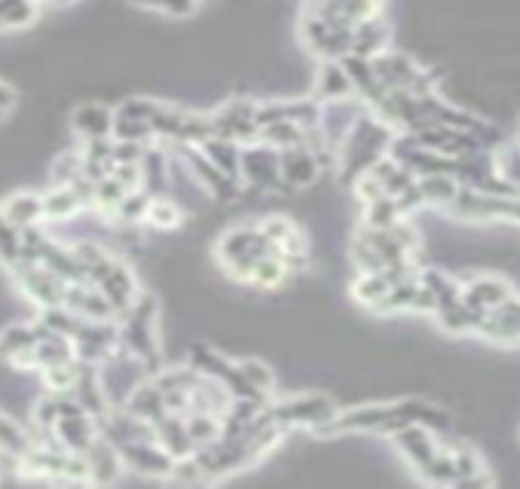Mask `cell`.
Wrapping results in <instances>:
<instances>
[{"label": "cell", "mask_w": 520, "mask_h": 489, "mask_svg": "<svg viewBox=\"0 0 520 489\" xmlns=\"http://www.w3.org/2000/svg\"><path fill=\"white\" fill-rule=\"evenodd\" d=\"M52 4H71V0H52Z\"/></svg>", "instance_id": "obj_44"}, {"label": "cell", "mask_w": 520, "mask_h": 489, "mask_svg": "<svg viewBox=\"0 0 520 489\" xmlns=\"http://www.w3.org/2000/svg\"><path fill=\"white\" fill-rule=\"evenodd\" d=\"M37 324H10V328L0 334V358L19 370L37 367L34 349H37Z\"/></svg>", "instance_id": "obj_6"}, {"label": "cell", "mask_w": 520, "mask_h": 489, "mask_svg": "<svg viewBox=\"0 0 520 489\" xmlns=\"http://www.w3.org/2000/svg\"><path fill=\"white\" fill-rule=\"evenodd\" d=\"M184 156L190 159V166H193V172H196V178L212 190L218 199H236V181L230 178V175H224L212 159H208L205 153H196V150H184Z\"/></svg>", "instance_id": "obj_16"}, {"label": "cell", "mask_w": 520, "mask_h": 489, "mask_svg": "<svg viewBox=\"0 0 520 489\" xmlns=\"http://www.w3.org/2000/svg\"><path fill=\"white\" fill-rule=\"evenodd\" d=\"M279 162H282V178L291 187H306V184L316 181V175H319V159H316V153L306 150L303 144L285 147L279 153Z\"/></svg>", "instance_id": "obj_13"}, {"label": "cell", "mask_w": 520, "mask_h": 489, "mask_svg": "<svg viewBox=\"0 0 520 489\" xmlns=\"http://www.w3.org/2000/svg\"><path fill=\"white\" fill-rule=\"evenodd\" d=\"M215 123V135L218 138H230V141H242L251 138L260 126L254 120V111L248 104H230L227 111H221L218 117H212Z\"/></svg>", "instance_id": "obj_15"}, {"label": "cell", "mask_w": 520, "mask_h": 489, "mask_svg": "<svg viewBox=\"0 0 520 489\" xmlns=\"http://www.w3.org/2000/svg\"><path fill=\"white\" fill-rule=\"evenodd\" d=\"M98 288L104 291V297L111 300L117 315H126L132 309V303L138 300V285H135L132 269L120 260H114V266L108 269V276L98 282Z\"/></svg>", "instance_id": "obj_12"}, {"label": "cell", "mask_w": 520, "mask_h": 489, "mask_svg": "<svg viewBox=\"0 0 520 489\" xmlns=\"http://www.w3.org/2000/svg\"><path fill=\"white\" fill-rule=\"evenodd\" d=\"M13 104H16V92L4 80H0V114H7Z\"/></svg>", "instance_id": "obj_43"}, {"label": "cell", "mask_w": 520, "mask_h": 489, "mask_svg": "<svg viewBox=\"0 0 520 489\" xmlns=\"http://www.w3.org/2000/svg\"><path fill=\"white\" fill-rule=\"evenodd\" d=\"M37 19L34 0H0V28H25Z\"/></svg>", "instance_id": "obj_29"}, {"label": "cell", "mask_w": 520, "mask_h": 489, "mask_svg": "<svg viewBox=\"0 0 520 489\" xmlns=\"http://www.w3.org/2000/svg\"><path fill=\"white\" fill-rule=\"evenodd\" d=\"M150 196H144V193H138V190H132L123 202H120V208H117V217L120 221H126V224H135V221H144L147 217V208H150Z\"/></svg>", "instance_id": "obj_40"}, {"label": "cell", "mask_w": 520, "mask_h": 489, "mask_svg": "<svg viewBox=\"0 0 520 489\" xmlns=\"http://www.w3.org/2000/svg\"><path fill=\"white\" fill-rule=\"evenodd\" d=\"M389 40V28L374 16V19H364L355 25V37H352V56L361 59H377L383 46Z\"/></svg>", "instance_id": "obj_20"}, {"label": "cell", "mask_w": 520, "mask_h": 489, "mask_svg": "<svg viewBox=\"0 0 520 489\" xmlns=\"http://www.w3.org/2000/svg\"><path fill=\"white\" fill-rule=\"evenodd\" d=\"M239 370H242V376L248 379V383H251L257 392L267 395V392L273 389V376H270V370H267L264 364H260V361H242Z\"/></svg>", "instance_id": "obj_41"}, {"label": "cell", "mask_w": 520, "mask_h": 489, "mask_svg": "<svg viewBox=\"0 0 520 489\" xmlns=\"http://www.w3.org/2000/svg\"><path fill=\"white\" fill-rule=\"evenodd\" d=\"M260 135H264V141H273V147H297L303 144V135L306 129L297 126V123H267L260 126Z\"/></svg>", "instance_id": "obj_33"}, {"label": "cell", "mask_w": 520, "mask_h": 489, "mask_svg": "<svg viewBox=\"0 0 520 489\" xmlns=\"http://www.w3.org/2000/svg\"><path fill=\"white\" fill-rule=\"evenodd\" d=\"M395 441H398L401 453H404L416 468H420V471L441 453L438 444L429 438V431H423L420 425H404V428H398V431H395Z\"/></svg>", "instance_id": "obj_14"}, {"label": "cell", "mask_w": 520, "mask_h": 489, "mask_svg": "<svg viewBox=\"0 0 520 489\" xmlns=\"http://www.w3.org/2000/svg\"><path fill=\"white\" fill-rule=\"evenodd\" d=\"M423 285L435 294L438 309H441V306H453V303L462 300V288H459L456 282H450L444 273H435V269H429V273L423 276Z\"/></svg>", "instance_id": "obj_34"}, {"label": "cell", "mask_w": 520, "mask_h": 489, "mask_svg": "<svg viewBox=\"0 0 520 489\" xmlns=\"http://www.w3.org/2000/svg\"><path fill=\"white\" fill-rule=\"evenodd\" d=\"M65 306L74 309L80 318H89V321H111L117 315L111 300L104 297V291L98 285H92V282H71Z\"/></svg>", "instance_id": "obj_8"}, {"label": "cell", "mask_w": 520, "mask_h": 489, "mask_svg": "<svg viewBox=\"0 0 520 489\" xmlns=\"http://www.w3.org/2000/svg\"><path fill=\"white\" fill-rule=\"evenodd\" d=\"M184 419H187V431H190L196 450L224 438V422H221L218 413H187Z\"/></svg>", "instance_id": "obj_22"}, {"label": "cell", "mask_w": 520, "mask_h": 489, "mask_svg": "<svg viewBox=\"0 0 520 489\" xmlns=\"http://www.w3.org/2000/svg\"><path fill=\"white\" fill-rule=\"evenodd\" d=\"M0 459H4V456H0Z\"/></svg>", "instance_id": "obj_45"}, {"label": "cell", "mask_w": 520, "mask_h": 489, "mask_svg": "<svg viewBox=\"0 0 520 489\" xmlns=\"http://www.w3.org/2000/svg\"><path fill=\"white\" fill-rule=\"evenodd\" d=\"M242 172H245L248 184H254V187H264V190L279 187V178H282L279 153L273 147H251V150H245L242 153Z\"/></svg>", "instance_id": "obj_9"}, {"label": "cell", "mask_w": 520, "mask_h": 489, "mask_svg": "<svg viewBox=\"0 0 520 489\" xmlns=\"http://www.w3.org/2000/svg\"><path fill=\"white\" fill-rule=\"evenodd\" d=\"M117 331L111 321H89L83 318L80 331L74 337V346H77V358L80 361H104L114 355V346H117Z\"/></svg>", "instance_id": "obj_5"}, {"label": "cell", "mask_w": 520, "mask_h": 489, "mask_svg": "<svg viewBox=\"0 0 520 489\" xmlns=\"http://www.w3.org/2000/svg\"><path fill=\"white\" fill-rule=\"evenodd\" d=\"M114 135H117V141H147L150 135H153V129H150V123H144V120H135V117H120L117 114V120H114Z\"/></svg>", "instance_id": "obj_39"}, {"label": "cell", "mask_w": 520, "mask_h": 489, "mask_svg": "<svg viewBox=\"0 0 520 489\" xmlns=\"http://www.w3.org/2000/svg\"><path fill=\"white\" fill-rule=\"evenodd\" d=\"M80 205L83 202L71 184H56V190H49L43 196V214L49 217V221H65V217H71Z\"/></svg>", "instance_id": "obj_23"}, {"label": "cell", "mask_w": 520, "mask_h": 489, "mask_svg": "<svg viewBox=\"0 0 520 489\" xmlns=\"http://www.w3.org/2000/svg\"><path fill=\"white\" fill-rule=\"evenodd\" d=\"M40 324H46L49 331H56V334H65V337H77V331H80V324H83V318L74 312V309H68L65 303L62 306H46L43 309V318H40Z\"/></svg>", "instance_id": "obj_27"}, {"label": "cell", "mask_w": 520, "mask_h": 489, "mask_svg": "<svg viewBox=\"0 0 520 489\" xmlns=\"http://www.w3.org/2000/svg\"><path fill=\"white\" fill-rule=\"evenodd\" d=\"M80 175H83V153H77V150L59 156L56 166H52V181L56 184H74Z\"/></svg>", "instance_id": "obj_38"}, {"label": "cell", "mask_w": 520, "mask_h": 489, "mask_svg": "<svg viewBox=\"0 0 520 489\" xmlns=\"http://www.w3.org/2000/svg\"><path fill=\"white\" fill-rule=\"evenodd\" d=\"M0 214L7 217V221L16 227V230H28V227H37L43 221V196H34V193H16L4 202Z\"/></svg>", "instance_id": "obj_19"}, {"label": "cell", "mask_w": 520, "mask_h": 489, "mask_svg": "<svg viewBox=\"0 0 520 489\" xmlns=\"http://www.w3.org/2000/svg\"><path fill=\"white\" fill-rule=\"evenodd\" d=\"M13 269V276L19 282V288L28 294V300H34L40 309L46 306H62L65 297H68V282L59 276V273H52L49 266L37 263V260H28L22 257Z\"/></svg>", "instance_id": "obj_1"}, {"label": "cell", "mask_w": 520, "mask_h": 489, "mask_svg": "<svg viewBox=\"0 0 520 489\" xmlns=\"http://www.w3.org/2000/svg\"><path fill=\"white\" fill-rule=\"evenodd\" d=\"M153 312H156V300L153 297H138L132 303V309L126 312V324H123V346L126 352H132L138 361L144 364H156V340H153Z\"/></svg>", "instance_id": "obj_2"}, {"label": "cell", "mask_w": 520, "mask_h": 489, "mask_svg": "<svg viewBox=\"0 0 520 489\" xmlns=\"http://www.w3.org/2000/svg\"><path fill=\"white\" fill-rule=\"evenodd\" d=\"M43 383L49 392H59V395H68L74 392L77 386V376H80V361H65V364H52V367H43Z\"/></svg>", "instance_id": "obj_25"}, {"label": "cell", "mask_w": 520, "mask_h": 489, "mask_svg": "<svg viewBox=\"0 0 520 489\" xmlns=\"http://www.w3.org/2000/svg\"><path fill=\"white\" fill-rule=\"evenodd\" d=\"M129 193H132V190H126L114 175H108L104 181L95 184V205H98L104 214H114V211L120 208V202H123Z\"/></svg>", "instance_id": "obj_32"}, {"label": "cell", "mask_w": 520, "mask_h": 489, "mask_svg": "<svg viewBox=\"0 0 520 489\" xmlns=\"http://www.w3.org/2000/svg\"><path fill=\"white\" fill-rule=\"evenodd\" d=\"M511 297V288L502 279H475L462 291V303L472 306L475 312H490L496 306H502Z\"/></svg>", "instance_id": "obj_18"}, {"label": "cell", "mask_w": 520, "mask_h": 489, "mask_svg": "<svg viewBox=\"0 0 520 489\" xmlns=\"http://www.w3.org/2000/svg\"><path fill=\"white\" fill-rule=\"evenodd\" d=\"M25 257V245H22V230H16L4 214H0V263L4 266H16Z\"/></svg>", "instance_id": "obj_30"}, {"label": "cell", "mask_w": 520, "mask_h": 489, "mask_svg": "<svg viewBox=\"0 0 520 489\" xmlns=\"http://www.w3.org/2000/svg\"><path fill=\"white\" fill-rule=\"evenodd\" d=\"M352 89H355V83L340 62H328L322 68V77H319V95L322 98H346Z\"/></svg>", "instance_id": "obj_26"}, {"label": "cell", "mask_w": 520, "mask_h": 489, "mask_svg": "<svg viewBox=\"0 0 520 489\" xmlns=\"http://www.w3.org/2000/svg\"><path fill=\"white\" fill-rule=\"evenodd\" d=\"M355 297L361 300V303H368V306H377L389 291H392V282L383 276V273H364L358 282H355Z\"/></svg>", "instance_id": "obj_31"}, {"label": "cell", "mask_w": 520, "mask_h": 489, "mask_svg": "<svg viewBox=\"0 0 520 489\" xmlns=\"http://www.w3.org/2000/svg\"><path fill=\"white\" fill-rule=\"evenodd\" d=\"M264 422L276 425H325L334 419V404L328 398H300V401H282L260 410Z\"/></svg>", "instance_id": "obj_4"}, {"label": "cell", "mask_w": 520, "mask_h": 489, "mask_svg": "<svg viewBox=\"0 0 520 489\" xmlns=\"http://www.w3.org/2000/svg\"><path fill=\"white\" fill-rule=\"evenodd\" d=\"M478 331L487 337V340H496V343H511V340H520V300L508 297L502 306L490 309Z\"/></svg>", "instance_id": "obj_11"}, {"label": "cell", "mask_w": 520, "mask_h": 489, "mask_svg": "<svg viewBox=\"0 0 520 489\" xmlns=\"http://www.w3.org/2000/svg\"><path fill=\"white\" fill-rule=\"evenodd\" d=\"M132 4L160 10V13H169V16H190L196 10V0H132Z\"/></svg>", "instance_id": "obj_42"}, {"label": "cell", "mask_w": 520, "mask_h": 489, "mask_svg": "<svg viewBox=\"0 0 520 489\" xmlns=\"http://www.w3.org/2000/svg\"><path fill=\"white\" fill-rule=\"evenodd\" d=\"M120 453L129 468H135L147 477H172L175 456L166 447H156L153 441H135V444H123Z\"/></svg>", "instance_id": "obj_7"}, {"label": "cell", "mask_w": 520, "mask_h": 489, "mask_svg": "<svg viewBox=\"0 0 520 489\" xmlns=\"http://www.w3.org/2000/svg\"><path fill=\"white\" fill-rule=\"evenodd\" d=\"M371 65L386 89H407L413 95H429L432 89V77L420 74V68L401 52H380L377 59H371Z\"/></svg>", "instance_id": "obj_3"}, {"label": "cell", "mask_w": 520, "mask_h": 489, "mask_svg": "<svg viewBox=\"0 0 520 489\" xmlns=\"http://www.w3.org/2000/svg\"><path fill=\"white\" fill-rule=\"evenodd\" d=\"M0 117H4V114H0Z\"/></svg>", "instance_id": "obj_46"}, {"label": "cell", "mask_w": 520, "mask_h": 489, "mask_svg": "<svg viewBox=\"0 0 520 489\" xmlns=\"http://www.w3.org/2000/svg\"><path fill=\"white\" fill-rule=\"evenodd\" d=\"M144 221H150L153 227H160V230H172V227L181 224V211H178V205L169 202V199H153L150 208H147Z\"/></svg>", "instance_id": "obj_37"}, {"label": "cell", "mask_w": 520, "mask_h": 489, "mask_svg": "<svg viewBox=\"0 0 520 489\" xmlns=\"http://www.w3.org/2000/svg\"><path fill=\"white\" fill-rule=\"evenodd\" d=\"M398 214H401V208H398L395 196H383V199L368 205V224L374 230H389L398 224Z\"/></svg>", "instance_id": "obj_36"}, {"label": "cell", "mask_w": 520, "mask_h": 489, "mask_svg": "<svg viewBox=\"0 0 520 489\" xmlns=\"http://www.w3.org/2000/svg\"><path fill=\"white\" fill-rule=\"evenodd\" d=\"M285 269H288V266H285L279 257L267 254V257H260V260L254 263L251 282L260 285V288H273V285H279V282L285 279Z\"/></svg>", "instance_id": "obj_35"}, {"label": "cell", "mask_w": 520, "mask_h": 489, "mask_svg": "<svg viewBox=\"0 0 520 489\" xmlns=\"http://www.w3.org/2000/svg\"><path fill=\"white\" fill-rule=\"evenodd\" d=\"M202 153H205L208 159H212L224 175H230L233 181H239V172H242V153H239V147H236L230 138H218V135H212L208 141H202Z\"/></svg>", "instance_id": "obj_21"}, {"label": "cell", "mask_w": 520, "mask_h": 489, "mask_svg": "<svg viewBox=\"0 0 520 489\" xmlns=\"http://www.w3.org/2000/svg\"><path fill=\"white\" fill-rule=\"evenodd\" d=\"M416 184H420L426 199H432L438 205H453L459 196V184L453 181V175H423Z\"/></svg>", "instance_id": "obj_28"}, {"label": "cell", "mask_w": 520, "mask_h": 489, "mask_svg": "<svg viewBox=\"0 0 520 489\" xmlns=\"http://www.w3.org/2000/svg\"><path fill=\"white\" fill-rule=\"evenodd\" d=\"M83 456L89 462V483H114L120 477V468L126 465L120 447L104 438V434H98Z\"/></svg>", "instance_id": "obj_10"}, {"label": "cell", "mask_w": 520, "mask_h": 489, "mask_svg": "<svg viewBox=\"0 0 520 489\" xmlns=\"http://www.w3.org/2000/svg\"><path fill=\"white\" fill-rule=\"evenodd\" d=\"M114 120H117V114H111L104 104H83L74 111V129L86 141L108 138L114 132Z\"/></svg>", "instance_id": "obj_17"}, {"label": "cell", "mask_w": 520, "mask_h": 489, "mask_svg": "<svg viewBox=\"0 0 520 489\" xmlns=\"http://www.w3.org/2000/svg\"><path fill=\"white\" fill-rule=\"evenodd\" d=\"M31 447H34V441L28 438V431L16 419L0 413V453H7L13 459H22Z\"/></svg>", "instance_id": "obj_24"}]
</instances>
